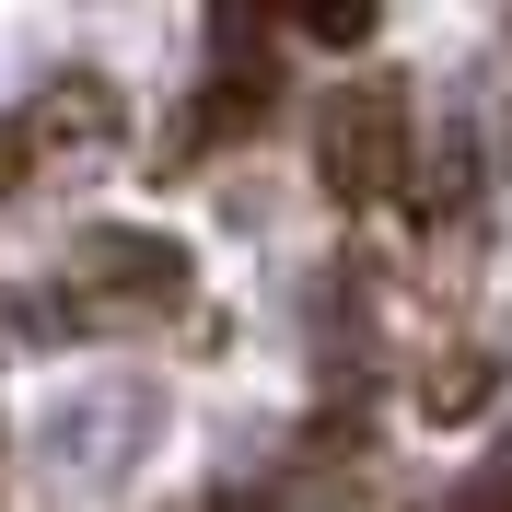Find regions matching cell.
<instances>
[{
	"label": "cell",
	"mask_w": 512,
	"mask_h": 512,
	"mask_svg": "<svg viewBox=\"0 0 512 512\" xmlns=\"http://www.w3.org/2000/svg\"><path fill=\"white\" fill-rule=\"evenodd\" d=\"M117 140H128L117 82H105V70H59V82H35L12 117H0V198L47 187V175H94Z\"/></svg>",
	"instance_id": "1"
},
{
	"label": "cell",
	"mask_w": 512,
	"mask_h": 512,
	"mask_svg": "<svg viewBox=\"0 0 512 512\" xmlns=\"http://www.w3.org/2000/svg\"><path fill=\"white\" fill-rule=\"evenodd\" d=\"M315 175H326V198H350V210L408 198L419 152H408V82H396V70H350V82L326 94V117H315Z\"/></svg>",
	"instance_id": "2"
},
{
	"label": "cell",
	"mask_w": 512,
	"mask_h": 512,
	"mask_svg": "<svg viewBox=\"0 0 512 512\" xmlns=\"http://www.w3.org/2000/svg\"><path fill=\"white\" fill-rule=\"evenodd\" d=\"M70 291H82V315H175L187 303V245H163V233H82L70 256Z\"/></svg>",
	"instance_id": "3"
},
{
	"label": "cell",
	"mask_w": 512,
	"mask_h": 512,
	"mask_svg": "<svg viewBox=\"0 0 512 512\" xmlns=\"http://www.w3.org/2000/svg\"><path fill=\"white\" fill-rule=\"evenodd\" d=\"M489 384H501V361H489V350H454L443 373H431V419H466Z\"/></svg>",
	"instance_id": "4"
},
{
	"label": "cell",
	"mask_w": 512,
	"mask_h": 512,
	"mask_svg": "<svg viewBox=\"0 0 512 512\" xmlns=\"http://www.w3.org/2000/svg\"><path fill=\"white\" fill-rule=\"evenodd\" d=\"M303 35L315 47H373V12H303Z\"/></svg>",
	"instance_id": "5"
}]
</instances>
